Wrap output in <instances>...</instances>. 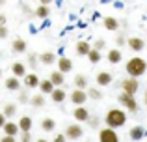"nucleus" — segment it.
Listing matches in <instances>:
<instances>
[{
    "mask_svg": "<svg viewBox=\"0 0 147 142\" xmlns=\"http://www.w3.org/2000/svg\"><path fill=\"white\" fill-rule=\"evenodd\" d=\"M7 36H9V30H7V26H0V39H6Z\"/></svg>",
    "mask_w": 147,
    "mask_h": 142,
    "instance_id": "39",
    "label": "nucleus"
},
{
    "mask_svg": "<svg viewBox=\"0 0 147 142\" xmlns=\"http://www.w3.org/2000/svg\"><path fill=\"white\" fill-rule=\"evenodd\" d=\"M39 90H41V94H43V95H50L54 90H56V86H54V84L50 82V79H45V80H41Z\"/></svg>",
    "mask_w": 147,
    "mask_h": 142,
    "instance_id": "24",
    "label": "nucleus"
},
{
    "mask_svg": "<svg viewBox=\"0 0 147 142\" xmlns=\"http://www.w3.org/2000/svg\"><path fill=\"white\" fill-rule=\"evenodd\" d=\"M104 26H106V30H117L119 28V21L115 17H104Z\"/></svg>",
    "mask_w": 147,
    "mask_h": 142,
    "instance_id": "29",
    "label": "nucleus"
},
{
    "mask_svg": "<svg viewBox=\"0 0 147 142\" xmlns=\"http://www.w3.org/2000/svg\"><path fill=\"white\" fill-rule=\"evenodd\" d=\"M34 13H36V17H39V19H47L49 13H50V10H49V6H41V4H39Z\"/></svg>",
    "mask_w": 147,
    "mask_h": 142,
    "instance_id": "31",
    "label": "nucleus"
},
{
    "mask_svg": "<svg viewBox=\"0 0 147 142\" xmlns=\"http://www.w3.org/2000/svg\"><path fill=\"white\" fill-rule=\"evenodd\" d=\"M2 112H4V116H6V118H13L15 114H17V105H15V103H6Z\"/></svg>",
    "mask_w": 147,
    "mask_h": 142,
    "instance_id": "28",
    "label": "nucleus"
},
{
    "mask_svg": "<svg viewBox=\"0 0 147 142\" xmlns=\"http://www.w3.org/2000/svg\"><path fill=\"white\" fill-rule=\"evenodd\" d=\"M2 131L6 133L7 137H17V133H21V129H19V124H15V122H7V124L4 125Z\"/></svg>",
    "mask_w": 147,
    "mask_h": 142,
    "instance_id": "22",
    "label": "nucleus"
},
{
    "mask_svg": "<svg viewBox=\"0 0 147 142\" xmlns=\"http://www.w3.org/2000/svg\"><path fill=\"white\" fill-rule=\"evenodd\" d=\"M7 124V118L4 116V112H0V129H4V125Z\"/></svg>",
    "mask_w": 147,
    "mask_h": 142,
    "instance_id": "41",
    "label": "nucleus"
},
{
    "mask_svg": "<svg viewBox=\"0 0 147 142\" xmlns=\"http://www.w3.org/2000/svg\"><path fill=\"white\" fill-rule=\"evenodd\" d=\"M36 142H49V140H45V139H37Z\"/></svg>",
    "mask_w": 147,
    "mask_h": 142,
    "instance_id": "46",
    "label": "nucleus"
},
{
    "mask_svg": "<svg viewBox=\"0 0 147 142\" xmlns=\"http://www.w3.org/2000/svg\"><path fill=\"white\" fill-rule=\"evenodd\" d=\"M127 45H129V49L132 52H142L145 49V41L142 39V37H138V36L129 37V39H127Z\"/></svg>",
    "mask_w": 147,
    "mask_h": 142,
    "instance_id": "8",
    "label": "nucleus"
},
{
    "mask_svg": "<svg viewBox=\"0 0 147 142\" xmlns=\"http://www.w3.org/2000/svg\"><path fill=\"white\" fill-rule=\"evenodd\" d=\"M30 99H32V97L28 95V92H26V90L19 92V101H21V103H30Z\"/></svg>",
    "mask_w": 147,
    "mask_h": 142,
    "instance_id": "34",
    "label": "nucleus"
},
{
    "mask_svg": "<svg viewBox=\"0 0 147 142\" xmlns=\"http://www.w3.org/2000/svg\"><path fill=\"white\" fill-rule=\"evenodd\" d=\"M56 64H58V71H61L63 75L69 73V71H73V62H71V58H67V56H60Z\"/></svg>",
    "mask_w": 147,
    "mask_h": 142,
    "instance_id": "13",
    "label": "nucleus"
},
{
    "mask_svg": "<svg viewBox=\"0 0 147 142\" xmlns=\"http://www.w3.org/2000/svg\"><path fill=\"white\" fill-rule=\"evenodd\" d=\"M125 71L129 73V77H132V79H138V77H142V75L147 71V62L142 58V56H132L130 60H127Z\"/></svg>",
    "mask_w": 147,
    "mask_h": 142,
    "instance_id": "1",
    "label": "nucleus"
},
{
    "mask_svg": "<svg viewBox=\"0 0 147 142\" xmlns=\"http://www.w3.org/2000/svg\"><path fill=\"white\" fill-rule=\"evenodd\" d=\"M41 129H43L45 133H52L54 129H56V122H54L52 118H43V120H41Z\"/></svg>",
    "mask_w": 147,
    "mask_h": 142,
    "instance_id": "26",
    "label": "nucleus"
},
{
    "mask_svg": "<svg viewBox=\"0 0 147 142\" xmlns=\"http://www.w3.org/2000/svg\"><path fill=\"white\" fill-rule=\"evenodd\" d=\"M121 88H123V94L136 95V92L140 90V82H138V79H132V77H127L125 80H121Z\"/></svg>",
    "mask_w": 147,
    "mask_h": 142,
    "instance_id": "4",
    "label": "nucleus"
},
{
    "mask_svg": "<svg viewBox=\"0 0 147 142\" xmlns=\"http://www.w3.org/2000/svg\"><path fill=\"white\" fill-rule=\"evenodd\" d=\"M50 99H52L54 103H58V105H60V103H63L65 99H67V92H65L63 88H56V90L50 94Z\"/></svg>",
    "mask_w": 147,
    "mask_h": 142,
    "instance_id": "20",
    "label": "nucleus"
},
{
    "mask_svg": "<svg viewBox=\"0 0 147 142\" xmlns=\"http://www.w3.org/2000/svg\"><path fill=\"white\" fill-rule=\"evenodd\" d=\"M49 79H50V82H52L56 88H61V86L65 84V75H63L61 71H52Z\"/></svg>",
    "mask_w": 147,
    "mask_h": 142,
    "instance_id": "15",
    "label": "nucleus"
},
{
    "mask_svg": "<svg viewBox=\"0 0 147 142\" xmlns=\"http://www.w3.org/2000/svg\"><path fill=\"white\" fill-rule=\"evenodd\" d=\"M104 122H106V127L110 129H119L127 124V112L121 109H110L104 116Z\"/></svg>",
    "mask_w": 147,
    "mask_h": 142,
    "instance_id": "2",
    "label": "nucleus"
},
{
    "mask_svg": "<svg viewBox=\"0 0 147 142\" xmlns=\"http://www.w3.org/2000/svg\"><path fill=\"white\" fill-rule=\"evenodd\" d=\"M106 60L110 64H119L123 60V54H121V49H110L106 54Z\"/></svg>",
    "mask_w": 147,
    "mask_h": 142,
    "instance_id": "18",
    "label": "nucleus"
},
{
    "mask_svg": "<svg viewBox=\"0 0 147 142\" xmlns=\"http://www.w3.org/2000/svg\"><path fill=\"white\" fill-rule=\"evenodd\" d=\"M50 2H52V0H39V4H41V6H49Z\"/></svg>",
    "mask_w": 147,
    "mask_h": 142,
    "instance_id": "44",
    "label": "nucleus"
},
{
    "mask_svg": "<svg viewBox=\"0 0 147 142\" xmlns=\"http://www.w3.org/2000/svg\"><path fill=\"white\" fill-rule=\"evenodd\" d=\"M86 142H91V140H86Z\"/></svg>",
    "mask_w": 147,
    "mask_h": 142,
    "instance_id": "49",
    "label": "nucleus"
},
{
    "mask_svg": "<svg viewBox=\"0 0 147 142\" xmlns=\"http://www.w3.org/2000/svg\"><path fill=\"white\" fill-rule=\"evenodd\" d=\"M11 73H13V77H17V79H24L28 73H26V66L22 62H13L11 64Z\"/></svg>",
    "mask_w": 147,
    "mask_h": 142,
    "instance_id": "14",
    "label": "nucleus"
},
{
    "mask_svg": "<svg viewBox=\"0 0 147 142\" xmlns=\"http://www.w3.org/2000/svg\"><path fill=\"white\" fill-rule=\"evenodd\" d=\"M73 84H75L78 90H86V88H90V79H88L86 75H75V80H73Z\"/></svg>",
    "mask_w": 147,
    "mask_h": 142,
    "instance_id": "17",
    "label": "nucleus"
},
{
    "mask_svg": "<svg viewBox=\"0 0 147 142\" xmlns=\"http://www.w3.org/2000/svg\"><path fill=\"white\" fill-rule=\"evenodd\" d=\"M88 97L93 99V101H100V99H102V92H100V88L90 86V88H88Z\"/></svg>",
    "mask_w": 147,
    "mask_h": 142,
    "instance_id": "27",
    "label": "nucleus"
},
{
    "mask_svg": "<svg viewBox=\"0 0 147 142\" xmlns=\"http://www.w3.org/2000/svg\"><path fill=\"white\" fill-rule=\"evenodd\" d=\"M73 116H75V120L78 122V124H82V122H88V120H90V110H88L86 107H75Z\"/></svg>",
    "mask_w": 147,
    "mask_h": 142,
    "instance_id": "10",
    "label": "nucleus"
},
{
    "mask_svg": "<svg viewBox=\"0 0 147 142\" xmlns=\"http://www.w3.org/2000/svg\"><path fill=\"white\" fill-rule=\"evenodd\" d=\"M71 101H73V105H76V107H84V103L88 101V92L86 90H78V88H75V90L71 92Z\"/></svg>",
    "mask_w": 147,
    "mask_h": 142,
    "instance_id": "7",
    "label": "nucleus"
},
{
    "mask_svg": "<svg viewBox=\"0 0 147 142\" xmlns=\"http://www.w3.org/2000/svg\"><path fill=\"white\" fill-rule=\"evenodd\" d=\"M26 62H28V66L32 67V69H36L37 64H39V54H36V52H30V56L26 58Z\"/></svg>",
    "mask_w": 147,
    "mask_h": 142,
    "instance_id": "32",
    "label": "nucleus"
},
{
    "mask_svg": "<svg viewBox=\"0 0 147 142\" xmlns=\"http://www.w3.org/2000/svg\"><path fill=\"white\" fill-rule=\"evenodd\" d=\"M82 135H84V127L80 124H71V125H67V129H65L67 140H78V139H82Z\"/></svg>",
    "mask_w": 147,
    "mask_h": 142,
    "instance_id": "5",
    "label": "nucleus"
},
{
    "mask_svg": "<svg viewBox=\"0 0 147 142\" xmlns=\"http://www.w3.org/2000/svg\"><path fill=\"white\" fill-rule=\"evenodd\" d=\"M34 122L30 116H22L21 120H19V129H21V133H30V129H32Z\"/></svg>",
    "mask_w": 147,
    "mask_h": 142,
    "instance_id": "23",
    "label": "nucleus"
},
{
    "mask_svg": "<svg viewBox=\"0 0 147 142\" xmlns=\"http://www.w3.org/2000/svg\"><path fill=\"white\" fill-rule=\"evenodd\" d=\"M91 49H93V47L90 45V41H78L75 51H76V54H78V56H88Z\"/></svg>",
    "mask_w": 147,
    "mask_h": 142,
    "instance_id": "19",
    "label": "nucleus"
},
{
    "mask_svg": "<svg viewBox=\"0 0 147 142\" xmlns=\"http://www.w3.org/2000/svg\"><path fill=\"white\" fill-rule=\"evenodd\" d=\"M0 77H2V69H0Z\"/></svg>",
    "mask_w": 147,
    "mask_h": 142,
    "instance_id": "48",
    "label": "nucleus"
},
{
    "mask_svg": "<svg viewBox=\"0 0 147 142\" xmlns=\"http://www.w3.org/2000/svg\"><path fill=\"white\" fill-rule=\"evenodd\" d=\"M145 133H147V131L142 127V125H136V127L130 129V139H132V140H142V139L145 137Z\"/></svg>",
    "mask_w": 147,
    "mask_h": 142,
    "instance_id": "25",
    "label": "nucleus"
},
{
    "mask_svg": "<svg viewBox=\"0 0 147 142\" xmlns=\"http://www.w3.org/2000/svg\"><path fill=\"white\" fill-rule=\"evenodd\" d=\"M4 4H6V0H0V7H2V6H4Z\"/></svg>",
    "mask_w": 147,
    "mask_h": 142,
    "instance_id": "47",
    "label": "nucleus"
},
{
    "mask_svg": "<svg viewBox=\"0 0 147 142\" xmlns=\"http://www.w3.org/2000/svg\"><path fill=\"white\" fill-rule=\"evenodd\" d=\"M144 101H145V107H147V90H145V95H144Z\"/></svg>",
    "mask_w": 147,
    "mask_h": 142,
    "instance_id": "45",
    "label": "nucleus"
},
{
    "mask_svg": "<svg viewBox=\"0 0 147 142\" xmlns=\"http://www.w3.org/2000/svg\"><path fill=\"white\" fill-rule=\"evenodd\" d=\"M4 86L7 88L9 92H21V88H22V84H21V79H17V77H7L6 80H4Z\"/></svg>",
    "mask_w": 147,
    "mask_h": 142,
    "instance_id": "12",
    "label": "nucleus"
},
{
    "mask_svg": "<svg viewBox=\"0 0 147 142\" xmlns=\"http://www.w3.org/2000/svg\"><path fill=\"white\" fill-rule=\"evenodd\" d=\"M95 80H97V86H110L114 77H112L110 71H99L97 77H95Z\"/></svg>",
    "mask_w": 147,
    "mask_h": 142,
    "instance_id": "11",
    "label": "nucleus"
},
{
    "mask_svg": "<svg viewBox=\"0 0 147 142\" xmlns=\"http://www.w3.org/2000/svg\"><path fill=\"white\" fill-rule=\"evenodd\" d=\"M88 124H90V127L97 129V127H99V124H100V118H99V116H90V120H88Z\"/></svg>",
    "mask_w": 147,
    "mask_h": 142,
    "instance_id": "35",
    "label": "nucleus"
},
{
    "mask_svg": "<svg viewBox=\"0 0 147 142\" xmlns=\"http://www.w3.org/2000/svg\"><path fill=\"white\" fill-rule=\"evenodd\" d=\"M115 43H117V49L123 47V45H127V37L125 36H117L115 37Z\"/></svg>",
    "mask_w": 147,
    "mask_h": 142,
    "instance_id": "38",
    "label": "nucleus"
},
{
    "mask_svg": "<svg viewBox=\"0 0 147 142\" xmlns=\"http://www.w3.org/2000/svg\"><path fill=\"white\" fill-rule=\"evenodd\" d=\"M21 142H32V133H21Z\"/></svg>",
    "mask_w": 147,
    "mask_h": 142,
    "instance_id": "40",
    "label": "nucleus"
},
{
    "mask_svg": "<svg viewBox=\"0 0 147 142\" xmlns=\"http://www.w3.org/2000/svg\"><path fill=\"white\" fill-rule=\"evenodd\" d=\"M52 142H67V137H65V133H58V135H54Z\"/></svg>",
    "mask_w": 147,
    "mask_h": 142,
    "instance_id": "37",
    "label": "nucleus"
},
{
    "mask_svg": "<svg viewBox=\"0 0 147 142\" xmlns=\"http://www.w3.org/2000/svg\"><path fill=\"white\" fill-rule=\"evenodd\" d=\"M99 142H119V135L115 129L104 127L99 131Z\"/></svg>",
    "mask_w": 147,
    "mask_h": 142,
    "instance_id": "6",
    "label": "nucleus"
},
{
    "mask_svg": "<svg viewBox=\"0 0 147 142\" xmlns=\"http://www.w3.org/2000/svg\"><path fill=\"white\" fill-rule=\"evenodd\" d=\"M117 101H119V105H123L127 110H129V112H134V114H136L138 109H140L134 95H129V94H123V92H121V94H119V97H117Z\"/></svg>",
    "mask_w": 147,
    "mask_h": 142,
    "instance_id": "3",
    "label": "nucleus"
},
{
    "mask_svg": "<svg viewBox=\"0 0 147 142\" xmlns=\"http://www.w3.org/2000/svg\"><path fill=\"white\" fill-rule=\"evenodd\" d=\"M30 105L36 107V109H41V107H45V95H43V94H36L32 99H30Z\"/></svg>",
    "mask_w": 147,
    "mask_h": 142,
    "instance_id": "30",
    "label": "nucleus"
},
{
    "mask_svg": "<svg viewBox=\"0 0 147 142\" xmlns=\"http://www.w3.org/2000/svg\"><path fill=\"white\" fill-rule=\"evenodd\" d=\"M100 58H102V56H100V51H95V49H91L90 54H88V60H90L91 64H99Z\"/></svg>",
    "mask_w": 147,
    "mask_h": 142,
    "instance_id": "33",
    "label": "nucleus"
},
{
    "mask_svg": "<svg viewBox=\"0 0 147 142\" xmlns=\"http://www.w3.org/2000/svg\"><path fill=\"white\" fill-rule=\"evenodd\" d=\"M6 22H7L6 15H4V13H0V26H6Z\"/></svg>",
    "mask_w": 147,
    "mask_h": 142,
    "instance_id": "43",
    "label": "nucleus"
},
{
    "mask_svg": "<svg viewBox=\"0 0 147 142\" xmlns=\"http://www.w3.org/2000/svg\"><path fill=\"white\" fill-rule=\"evenodd\" d=\"M0 142H17V140H15V137H7V135H4L2 139H0Z\"/></svg>",
    "mask_w": 147,
    "mask_h": 142,
    "instance_id": "42",
    "label": "nucleus"
},
{
    "mask_svg": "<svg viewBox=\"0 0 147 142\" xmlns=\"http://www.w3.org/2000/svg\"><path fill=\"white\" fill-rule=\"evenodd\" d=\"M39 84H41V80H39V77H37L36 73H28V75L22 79V86H24L26 90H32V88H39Z\"/></svg>",
    "mask_w": 147,
    "mask_h": 142,
    "instance_id": "9",
    "label": "nucleus"
},
{
    "mask_svg": "<svg viewBox=\"0 0 147 142\" xmlns=\"http://www.w3.org/2000/svg\"><path fill=\"white\" fill-rule=\"evenodd\" d=\"M39 62L43 64V66H52V64L58 62V58H56V54H54V52L47 51V52H43V54H39Z\"/></svg>",
    "mask_w": 147,
    "mask_h": 142,
    "instance_id": "21",
    "label": "nucleus"
},
{
    "mask_svg": "<svg viewBox=\"0 0 147 142\" xmlns=\"http://www.w3.org/2000/svg\"><path fill=\"white\" fill-rule=\"evenodd\" d=\"M104 47H106V41H104V39H95V43H93L95 51H102Z\"/></svg>",
    "mask_w": 147,
    "mask_h": 142,
    "instance_id": "36",
    "label": "nucleus"
},
{
    "mask_svg": "<svg viewBox=\"0 0 147 142\" xmlns=\"http://www.w3.org/2000/svg\"><path fill=\"white\" fill-rule=\"evenodd\" d=\"M11 51H13L15 54H24L26 52V41L22 39V37H17V39L11 43Z\"/></svg>",
    "mask_w": 147,
    "mask_h": 142,
    "instance_id": "16",
    "label": "nucleus"
}]
</instances>
